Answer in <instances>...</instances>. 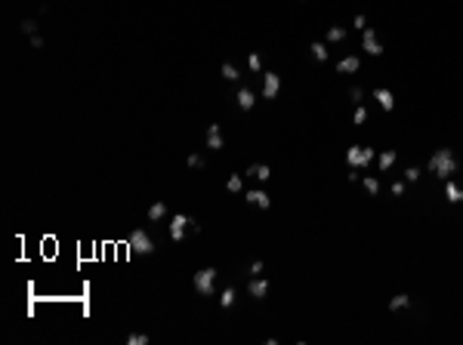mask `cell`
Returning a JSON list of instances; mask_svg holds the SVG:
<instances>
[{
	"mask_svg": "<svg viewBox=\"0 0 463 345\" xmlns=\"http://www.w3.org/2000/svg\"><path fill=\"white\" fill-rule=\"evenodd\" d=\"M426 170L436 173L438 179H451V176L457 173V157H454V151H451V148H438V151H432L430 163H426Z\"/></svg>",
	"mask_w": 463,
	"mask_h": 345,
	"instance_id": "1",
	"label": "cell"
},
{
	"mask_svg": "<svg viewBox=\"0 0 463 345\" xmlns=\"http://www.w3.org/2000/svg\"><path fill=\"white\" fill-rule=\"evenodd\" d=\"M127 247H130L133 253H139V256H152V253H154V241H152V234H148V231H142V228L130 231Z\"/></svg>",
	"mask_w": 463,
	"mask_h": 345,
	"instance_id": "2",
	"label": "cell"
},
{
	"mask_svg": "<svg viewBox=\"0 0 463 345\" xmlns=\"http://www.w3.org/2000/svg\"><path fill=\"white\" fill-rule=\"evenodd\" d=\"M192 287L198 290L201 296H213V287H216V268H201V271H194Z\"/></svg>",
	"mask_w": 463,
	"mask_h": 345,
	"instance_id": "3",
	"label": "cell"
},
{
	"mask_svg": "<svg viewBox=\"0 0 463 345\" xmlns=\"http://www.w3.org/2000/svg\"><path fill=\"white\" fill-rule=\"evenodd\" d=\"M374 157H377V154H374V148H364V145H352V148L346 151V163H349V167H355V170H364Z\"/></svg>",
	"mask_w": 463,
	"mask_h": 345,
	"instance_id": "4",
	"label": "cell"
},
{
	"mask_svg": "<svg viewBox=\"0 0 463 345\" xmlns=\"http://www.w3.org/2000/svg\"><path fill=\"white\" fill-rule=\"evenodd\" d=\"M362 49L368 52V56H383V43L377 40V31H374L370 25L362 31Z\"/></svg>",
	"mask_w": 463,
	"mask_h": 345,
	"instance_id": "5",
	"label": "cell"
},
{
	"mask_svg": "<svg viewBox=\"0 0 463 345\" xmlns=\"http://www.w3.org/2000/svg\"><path fill=\"white\" fill-rule=\"evenodd\" d=\"M188 225H192V219H188L186 213L170 216V238H173V241H182V238H186V231H188Z\"/></svg>",
	"mask_w": 463,
	"mask_h": 345,
	"instance_id": "6",
	"label": "cell"
},
{
	"mask_svg": "<svg viewBox=\"0 0 463 345\" xmlns=\"http://www.w3.org/2000/svg\"><path fill=\"white\" fill-rule=\"evenodd\" d=\"M269 290H272V284H269V278H250V284H247V293H250V299H266L269 296Z\"/></svg>",
	"mask_w": 463,
	"mask_h": 345,
	"instance_id": "7",
	"label": "cell"
},
{
	"mask_svg": "<svg viewBox=\"0 0 463 345\" xmlns=\"http://www.w3.org/2000/svg\"><path fill=\"white\" fill-rule=\"evenodd\" d=\"M281 89V77L275 74V71H266L262 74V99H275Z\"/></svg>",
	"mask_w": 463,
	"mask_h": 345,
	"instance_id": "8",
	"label": "cell"
},
{
	"mask_svg": "<svg viewBox=\"0 0 463 345\" xmlns=\"http://www.w3.org/2000/svg\"><path fill=\"white\" fill-rule=\"evenodd\" d=\"M244 201H247V204H254V207H260V210H269V207H272V197L266 194L262 188L247 191V194H244Z\"/></svg>",
	"mask_w": 463,
	"mask_h": 345,
	"instance_id": "9",
	"label": "cell"
},
{
	"mask_svg": "<svg viewBox=\"0 0 463 345\" xmlns=\"http://www.w3.org/2000/svg\"><path fill=\"white\" fill-rule=\"evenodd\" d=\"M226 145V139H222V133H220V123H210L207 126V148L210 151H220Z\"/></svg>",
	"mask_w": 463,
	"mask_h": 345,
	"instance_id": "10",
	"label": "cell"
},
{
	"mask_svg": "<svg viewBox=\"0 0 463 345\" xmlns=\"http://www.w3.org/2000/svg\"><path fill=\"white\" fill-rule=\"evenodd\" d=\"M444 201L448 204H463V185H457L454 179L444 182Z\"/></svg>",
	"mask_w": 463,
	"mask_h": 345,
	"instance_id": "11",
	"label": "cell"
},
{
	"mask_svg": "<svg viewBox=\"0 0 463 345\" xmlns=\"http://www.w3.org/2000/svg\"><path fill=\"white\" fill-rule=\"evenodd\" d=\"M235 99H238V108H241V111H250V108L256 105V96H254V89H250V86H241Z\"/></svg>",
	"mask_w": 463,
	"mask_h": 345,
	"instance_id": "12",
	"label": "cell"
},
{
	"mask_svg": "<svg viewBox=\"0 0 463 345\" xmlns=\"http://www.w3.org/2000/svg\"><path fill=\"white\" fill-rule=\"evenodd\" d=\"M247 176L256 179V182H269L272 170H269V163H250V167H247Z\"/></svg>",
	"mask_w": 463,
	"mask_h": 345,
	"instance_id": "13",
	"label": "cell"
},
{
	"mask_svg": "<svg viewBox=\"0 0 463 345\" xmlns=\"http://www.w3.org/2000/svg\"><path fill=\"white\" fill-rule=\"evenodd\" d=\"M374 99H377V105L383 108V111H392V108H396V96L392 93H389V89H374Z\"/></svg>",
	"mask_w": 463,
	"mask_h": 345,
	"instance_id": "14",
	"label": "cell"
},
{
	"mask_svg": "<svg viewBox=\"0 0 463 345\" xmlns=\"http://www.w3.org/2000/svg\"><path fill=\"white\" fill-rule=\"evenodd\" d=\"M362 68V59L358 56H346L336 62V74H352V71H358Z\"/></svg>",
	"mask_w": 463,
	"mask_h": 345,
	"instance_id": "15",
	"label": "cell"
},
{
	"mask_svg": "<svg viewBox=\"0 0 463 345\" xmlns=\"http://www.w3.org/2000/svg\"><path fill=\"white\" fill-rule=\"evenodd\" d=\"M396 160H398V154H396L392 148H389V151H383V154L377 157V170H380V173H386V170H392V167H396Z\"/></svg>",
	"mask_w": 463,
	"mask_h": 345,
	"instance_id": "16",
	"label": "cell"
},
{
	"mask_svg": "<svg viewBox=\"0 0 463 345\" xmlns=\"http://www.w3.org/2000/svg\"><path fill=\"white\" fill-rule=\"evenodd\" d=\"M408 305H411V296H408V293H398V296L389 299V312H402V308H408Z\"/></svg>",
	"mask_w": 463,
	"mask_h": 345,
	"instance_id": "17",
	"label": "cell"
},
{
	"mask_svg": "<svg viewBox=\"0 0 463 345\" xmlns=\"http://www.w3.org/2000/svg\"><path fill=\"white\" fill-rule=\"evenodd\" d=\"M328 40H330V43H343V40H346V28L330 25V28H328Z\"/></svg>",
	"mask_w": 463,
	"mask_h": 345,
	"instance_id": "18",
	"label": "cell"
},
{
	"mask_svg": "<svg viewBox=\"0 0 463 345\" xmlns=\"http://www.w3.org/2000/svg\"><path fill=\"white\" fill-rule=\"evenodd\" d=\"M220 74L226 77V80H241V71L232 65V62H222V68H220Z\"/></svg>",
	"mask_w": 463,
	"mask_h": 345,
	"instance_id": "19",
	"label": "cell"
},
{
	"mask_svg": "<svg viewBox=\"0 0 463 345\" xmlns=\"http://www.w3.org/2000/svg\"><path fill=\"white\" fill-rule=\"evenodd\" d=\"M235 296H238L235 287H226L222 293H220V305H222V308H232V305H235Z\"/></svg>",
	"mask_w": 463,
	"mask_h": 345,
	"instance_id": "20",
	"label": "cell"
},
{
	"mask_svg": "<svg viewBox=\"0 0 463 345\" xmlns=\"http://www.w3.org/2000/svg\"><path fill=\"white\" fill-rule=\"evenodd\" d=\"M164 216H167V207H164L161 201H158V204H152V207H148V219H152V222H158V219H164Z\"/></svg>",
	"mask_w": 463,
	"mask_h": 345,
	"instance_id": "21",
	"label": "cell"
},
{
	"mask_svg": "<svg viewBox=\"0 0 463 345\" xmlns=\"http://www.w3.org/2000/svg\"><path fill=\"white\" fill-rule=\"evenodd\" d=\"M226 188L232 191V194H238V191H244V179L235 173V176H228V182H226Z\"/></svg>",
	"mask_w": 463,
	"mask_h": 345,
	"instance_id": "22",
	"label": "cell"
},
{
	"mask_svg": "<svg viewBox=\"0 0 463 345\" xmlns=\"http://www.w3.org/2000/svg\"><path fill=\"white\" fill-rule=\"evenodd\" d=\"M362 185H364V191H368V194H380V179L364 176V179H362Z\"/></svg>",
	"mask_w": 463,
	"mask_h": 345,
	"instance_id": "23",
	"label": "cell"
},
{
	"mask_svg": "<svg viewBox=\"0 0 463 345\" xmlns=\"http://www.w3.org/2000/svg\"><path fill=\"white\" fill-rule=\"evenodd\" d=\"M312 56H315V62H328V46L324 43H312Z\"/></svg>",
	"mask_w": 463,
	"mask_h": 345,
	"instance_id": "24",
	"label": "cell"
},
{
	"mask_svg": "<svg viewBox=\"0 0 463 345\" xmlns=\"http://www.w3.org/2000/svg\"><path fill=\"white\" fill-rule=\"evenodd\" d=\"M127 345H148V336L146 333H130L127 336Z\"/></svg>",
	"mask_w": 463,
	"mask_h": 345,
	"instance_id": "25",
	"label": "cell"
},
{
	"mask_svg": "<svg viewBox=\"0 0 463 345\" xmlns=\"http://www.w3.org/2000/svg\"><path fill=\"white\" fill-rule=\"evenodd\" d=\"M247 65H250V71H262V59H260V52H250V56H247Z\"/></svg>",
	"mask_w": 463,
	"mask_h": 345,
	"instance_id": "26",
	"label": "cell"
},
{
	"mask_svg": "<svg viewBox=\"0 0 463 345\" xmlns=\"http://www.w3.org/2000/svg\"><path fill=\"white\" fill-rule=\"evenodd\" d=\"M349 99H352L355 105H362V102H364V89H362V86H352V89H349Z\"/></svg>",
	"mask_w": 463,
	"mask_h": 345,
	"instance_id": "27",
	"label": "cell"
},
{
	"mask_svg": "<svg viewBox=\"0 0 463 345\" xmlns=\"http://www.w3.org/2000/svg\"><path fill=\"white\" fill-rule=\"evenodd\" d=\"M186 163H188L192 170H201V167H204V157H201V154H188V157H186Z\"/></svg>",
	"mask_w": 463,
	"mask_h": 345,
	"instance_id": "28",
	"label": "cell"
},
{
	"mask_svg": "<svg viewBox=\"0 0 463 345\" xmlns=\"http://www.w3.org/2000/svg\"><path fill=\"white\" fill-rule=\"evenodd\" d=\"M262 271H266V262H262V259H256V262H250V278H260V275H262Z\"/></svg>",
	"mask_w": 463,
	"mask_h": 345,
	"instance_id": "29",
	"label": "cell"
},
{
	"mask_svg": "<svg viewBox=\"0 0 463 345\" xmlns=\"http://www.w3.org/2000/svg\"><path fill=\"white\" fill-rule=\"evenodd\" d=\"M19 31H22V34H34V31H38V22H34V19H25V22L19 25Z\"/></svg>",
	"mask_w": 463,
	"mask_h": 345,
	"instance_id": "30",
	"label": "cell"
},
{
	"mask_svg": "<svg viewBox=\"0 0 463 345\" xmlns=\"http://www.w3.org/2000/svg\"><path fill=\"white\" fill-rule=\"evenodd\" d=\"M364 120H368V108H364V105H358V108H355V123L362 126Z\"/></svg>",
	"mask_w": 463,
	"mask_h": 345,
	"instance_id": "31",
	"label": "cell"
},
{
	"mask_svg": "<svg viewBox=\"0 0 463 345\" xmlns=\"http://www.w3.org/2000/svg\"><path fill=\"white\" fill-rule=\"evenodd\" d=\"M417 179H420V170L417 167H408L404 170V182H417Z\"/></svg>",
	"mask_w": 463,
	"mask_h": 345,
	"instance_id": "32",
	"label": "cell"
},
{
	"mask_svg": "<svg viewBox=\"0 0 463 345\" xmlns=\"http://www.w3.org/2000/svg\"><path fill=\"white\" fill-rule=\"evenodd\" d=\"M404 188H408V182H392V188H389V191H392V197H402Z\"/></svg>",
	"mask_w": 463,
	"mask_h": 345,
	"instance_id": "33",
	"label": "cell"
},
{
	"mask_svg": "<svg viewBox=\"0 0 463 345\" xmlns=\"http://www.w3.org/2000/svg\"><path fill=\"white\" fill-rule=\"evenodd\" d=\"M31 46L34 49H44V37H40V34H31Z\"/></svg>",
	"mask_w": 463,
	"mask_h": 345,
	"instance_id": "34",
	"label": "cell"
},
{
	"mask_svg": "<svg viewBox=\"0 0 463 345\" xmlns=\"http://www.w3.org/2000/svg\"><path fill=\"white\" fill-rule=\"evenodd\" d=\"M355 28H358V31H364L368 28V19H364V15H355V22H352Z\"/></svg>",
	"mask_w": 463,
	"mask_h": 345,
	"instance_id": "35",
	"label": "cell"
}]
</instances>
